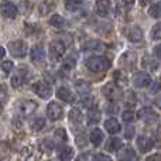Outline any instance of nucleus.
Listing matches in <instances>:
<instances>
[{
	"label": "nucleus",
	"mask_w": 161,
	"mask_h": 161,
	"mask_svg": "<svg viewBox=\"0 0 161 161\" xmlns=\"http://www.w3.org/2000/svg\"><path fill=\"white\" fill-rule=\"evenodd\" d=\"M110 67V62L105 57H92L86 59V68L92 72H103Z\"/></svg>",
	"instance_id": "f257e3e1"
},
{
	"label": "nucleus",
	"mask_w": 161,
	"mask_h": 161,
	"mask_svg": "<svg viewBox=\"0 0 161 161\" xmlns=\"http://www.w3.org/2000/svg\"><path fill=\"white\" fill-rule=\"evenodd\" d=\"M67 51V45L64 44L59 40H55L50 44V58L51 61H58V59L62 58V55Z\"/></svg>",
	"instance_id": "f03ea898"
},
{
	"label": "nucleus",
	"mask_w": 161,
	"mask_h": 161,
	"mask_svg": "<svg viewBox=\"0 0 161 161\" xmlns=\"http://www.w3.org/2000/svg\"><path fill=\"white\" fill-rule=\"evenodd\" d=\"M8 51L16 58H24L27 55V45L21 40H16V41H11L8 44Z\"/></svg>",
	"instance_id": "7ed1b4c3"
},
{
	"label": "nucleus",
	"mask_w": 161,
	"mask_h": 161,
	"mask_svg": "<svg viewBox=\"0 0 161 161\" xmlns=\"http://www.w3.org/2000/svg\"><path fill=\"white\" fill-rule=\"evenodd\" d=\"M33 91L34 93L37 95V96L42 97V99H47V97L51 96V93H53V89H51V86L48 85L47 82H44V80H38V82H36L33 85Z\"/></svg>",
	"instance_id": "20e7f679"
},
{
	"label": "nucleus",
	"mask_w": 161,
	"mask_h": 161,
	"mask_svg": "<svg viewBox=\"0 0 161 161\" xmlns=\"http://www.w3.org/2000/svg\"><path fill=\"white\" fill-rule=\"evenodd\" d=\"M27 72L28 71L24 65H21V67L17 69V72L11 76V85H13V88H20V86L25 82V79H27Z\"/></svg>",
	"instance_id": "39448f33"
},
{
	"label": "nucleus",
	"mask_w": 161,
	"mask_h": 161,
	"mask_svg": "<svg viewBox=\"0 0 161 161\" xmlns=\"http://www.w3.org/2000/svg\"><path fill=\"white\" fill-rule=\"evenodd\" d=\"M62 112H64L62 110V106L59 105V103H57V102H51L50 105L47 106V114H48V117H50L53 122L61 119Z\"/></svg>",
	"instance_id": "423d86ee"
},
{
	"label": "nucleus",
	"mask_w": 161,
	"mask_h": 161,
	"mask_svg": "<svg viewBox=\"0 0 161 161\" xmlns=\"http://www.w3.org/2000/svg\"><path fill=\"white\" fill-rule=\"evenodd\" d=\"M133 83H134L136 88H147V86L151 83V78H150V75H148L147 72L140 71V72H137L136 75H134Z\"/></svg>",
	"instance_id": "0eeeda50"
},
{
	"label": "nucleus",
	"mask_w": 161,
	"mask_h": 161,
	"mask_svg": "<svg viewBox=\"0 0 161 161\" xmlns=\"http://www.w3.org/2000/svg\"><path fill=\"white\" fill-rule=\"evenodd\" d=\"M30 57H31V61L36 65H45V53L42 50V47H40V45H36L31 50Z\"/></svg>",
	"instance_id": "6e6552de"
},
{
	"label": "nucleus",
	"mask_w": 161,
	"mask_h": 161,
	"mask_svg": "<svg viewBox=\"0 0 161 161\" xmlns=\"http://www.w3.org/2000/svg\"><path fill=\"white\" fill-rule=\"evenodd\" d=\"M0 11H2L3 17H6V19H14L17 16V7L11 2H2Z\"/></svg>",
	"instance_id": "1a4fd4ad"
},
{
	"label": "nucleus",
	"mask_w": 161,
	"mask_h": 161,
	"mask_svg": "<svg viewBox=\"0 0 161 161\" xmlns=\"http://www.w3.org/2000/svg\"><path fill=\"white\" fill-rule=\"evenodd\" d=\"M37 109V103L34 102V100H21V102L19 103V110L21 114H24V116H28V114H31L33 112H36Z\"/></svg>",
	"instance_id": "9d476101"
},
{
	"label": "nucleus",
	"mask_w": 161,
	"mask_h": 161,
	"mask_svg": "<svg viewBox=\"0 0 161 161\" xmlns=\"http://www.w3.org/2000/svg\"><path fill=\"white\" fill-rule=\"evenodd\" d=\"M103 95L106 97H109L110 100H116L120 97L122 95V91H120L119 86H114V85H106L103 86Z\"/></svg>",
	"instance_id": "9b49d317"
},
{
	"label": "nucleus",
	"mask_w": 161,
	"mask_h": 161,
	"mask_svg": "<svg viewBox=\"0 0 161 161\" xmlns=\"http://www.w3.org/2000/svg\"><path fill=\"white\" fill-rule=\"evenodd\" d=\"M127 38L130 40L131 42H140L143 40V31L139 25H131L129 28V33H127Z\"/></svg>",
	"instance_id": "f8f14e48"
},
{
	"label": "nucleus",
	"mask_w": 161,
	"mask_h": 161,
	"mask_svg": "<svg viewBox=\"0 0 161 161\" xmlns=\"http://www.w3.org/2000/svg\"><path fill=\"white\" fill-rule=\"evenodd\" d=\"M137 146H139V150L142 151V153H147V151H150L151 148H153V142H151L148 137L146 136H142L137 139Z\"/></svg>",
	"instance_id": "ddd939ff"
},
{
	"label": "nucleus",
	"mask_w": 161,
	"mask_h": 161,
	"mask_svg": "<svg viewBox=\"0 0 161 161\" xmlns=\"http://www.w3.org/2000/svg\"><path fill=\"white\" fill-rule=\"evenodd\" d=\"M120 64L126 68H134V64H136V54L134 53H125L120 59Z\"/></svg>",
	"instance_id": "4468645a"
},
{
	"label": "nucleus",
	"mask_w": 161,
	"mask_h": 161,
	"mask_svg": "<svg viewBox=\"0 0 161 161\" xmlns=\"http://www.w3.org/2000/svg\"><path fill=\"white\" fill-rule=\"evenodd\" d=\"M109 8H110V3L109 2H105V0H100V2H96L95 4V11L96 14L102 17H106L109 14Z\"/></svg>",
	"instance_id": "2eb2a0df"
},
{
	"label": "nucleus",
	"mask_w": 161,
	"mask_h": 161,
	"mask_svg": "<svg viewBox=\"0 0 161 161\" xmlns=\"http://www.w3.org/2000/svg\"><path fill=\"white\" fill-rule=\"evenodd\" d=\"M58 157L61 161H69L74 157V148L69 146H62L58 150Z\"/></svg>",
	"instance_id": "dca6fc26"
},
{
	"label": "nucleus",
	"mask_w": 161,
	"mask_h": 161,
	"mask_svg": "<svg viewBox=\"0 0 161 161\" xmlns=\"http://www.w3.org/2000/svg\"><path fill=\"white\" fill-rule=\"evenodd\" d=\"M117 157H119L120 161H131V160H134V157H136V153H134V150L131 147H126L120 151Z\"/></svg>",
	"instance_id": "f3484780"
},
{
	"label": "nucleus",
	"mask_w": 161,
	"mask_h": 161,
	"mask_svg": "<svg viewBox=\"0 0 161 161\" xmlns=\"http://www.w3.org/2000/svg\"><path fill=\"white\" fill-rule=\"evenodd\" d=\"M105 127H106V130L109 131V133H112V134H114V133H117V131H120V123L117 122L116 119H108L105 122Z\"/></svg>",
	"instance_id": "a211bd4d"
},
{
	"label": "nucleus",
	"mask_w": 161,
	"mask_h": 161,
	"mask_svg": "<svg viewBox=\"0 0 161 161\" xmlns=\"http://www.w3.org/2000/svg\"><path fill=\"white\" fill-rule=\"evenodd\" d=\"M57 96H58L59 99L65 100V102H72V99H74L72 93H71V91L67 88V86H61V88H58V91H57Z\"/></svg>",
	"instance_id": "6ab92c4d"
},
{
	"label": "nucleus",
	"mask_w": 161,
	"mask_h": 161,
	"mask_svg": "<svg viewBox=\"0 0 161 161\" xmlns=\"http://www.w3.org/2000/svg\"><path fill=\"white\" fill-rule=\"evenodd\" d=\"M122 146H123V143H122L120 139H110V140H108L105 148L108 151H117V150L122 148Z\"/></svg>",
	"instance_id": "aec40b11"
},
{
	"label": "nucleus",
	"mask_w": 161,
	"mask_h": 161,
	"mask_svg": "<svg viewBox=\"0 0 161 161\" xmlns=\"http://www.w3.org/2000/svg\"><path fill=\"white\" fill-rule=\"evenodd\" d=\"M75 89L79 92V93L85 95V93H88V92L91 91V83H89L88 80H85V79H79V80H76L75 82Z\"/></svg>",
	"instance_id": "412c9836"
},
{
	"label": "nucleus",
	"mask_w": 161,
	"mask_h": 161,
	"mask_svg": "<svg viewBox=\"0 0 161 161\" xmlns=\"http://www.w3.org/2000/svg\"><path fill=\"white\" fill-rule=\"evenodd\" d=\"M89 139H91L92 144L100 146V143L103 142V133H102V130H100V129H95V130H92Z\"/></svg>",
	"instance_id": "4be33fe9"
},
{
	"label": "nucleus",
	"mask_w": 161,
	"mask_h": 161,
	"mask_svg": "<svg viewBox=\"0 0 161 161\" xmlns=\"http://www.w3.org/2000/svg\"><path fill=\"white\" fill-rule=\"evenodd\" d=\"M100 112H99V109H96V108H91L89 109V112H88V120H89V123H97L100 120Z\"/></svg>",
	"instance_id": "5701e85b"
},
{
	"label": "nucleus",
	"mask_w": 161,
	"mask_h": 161,
	"mask_svg": "<svg viewBox=\"0 0 161 161\" xmlns=\"http://www.w3.org/2000/svg\"><path fill=\"white\" fill-rule=\"evenodd\" d=\"M103 48V45H102V42H99V41H88V42H85L83 44V50L85 51H99V50H102Z\"/></svg>",
	"instance_id": "b1692460"
},
{
	"label": "nucleus",
	"mask_w": 161,
	"mask_h": 161,
	"mask_svg": "<svg viewBox=\"0 0 161 161\" xmlns=\"http://www.w3.org/2000/svg\"><path fill=\"white\" fill-rule=\"evenodd\" d=\"M44 125H45V119L44 117H36L34 120H31L30 122V127L33 129V130H36V131H40L42 127H44Z\"/></svg>",
	"instance_id": "393cba45"
},
{
	"label": "nucleus",
	"mask_w": 161,
	"mask_h": 161,
	"mask_svg": "<svg viewBox=\"0 0 161 161\" xmlns=\"http://www.w3.org/2000/svg\"><path fill=\"white\" fill-rule=\"evenodd\" d=\"M50 23H51V25H54V27H57V28H61V27H64V25L67 24V21H65L64 17L58 16V14H54V16L51 17Z\"/></svg>",
	"instance_id": "a878e982"
},
{
	"label": "nucleus",
	"mask_w": 161,
	"mask_h": 161,
	"mask_svg": "<svg viewBox=\"0 0 161 161\" xmlns=\"http://www.w3.org/2000/svg\"><path fill=\"white\" fill-rule=\"evenodd\" d=\"M75 64H76V57L72 54V55H68L67 58L64 59L62 68H64V69H67V71H69V69H72V68L75 67Z\"/></svg>",
	"instance_id": "bb28decb"
},
{
	"label": "nucleus",
	"mask_w": 161,
	"mask_h": 161,
	"mask_svg": "<svg viewBox=\"0 0 161 161\" xmlns=\"http://www.w3.org/2000/svg\"><path fill=\"white\" fill-rule=\"evenodd\" d=\"M139 116H140V119H144V120H150V119H156V114H154V112L151 110L150 108H144V109H142V110L139 112Z\"/></svg>",
	"instance_id": "cd10ccee"
},
{
	"label": "nucleus",
	"mask_w": 161,
	"mask_h": 161,
	"mask_svg": "<svg viewBox=\"0 0 161 161\" xmlns=\"http://www.w3.org/2000/svg\"><path fill=\"white\" fill-rule=\"evenodd\" d=\"M69 120L72 123H75V125L80 123V120H82V113L79 112V109H72V110L69 112Z\"/></svg>",
	"instance_id": "c85d7f7f"
},
{
	"label": "nucleus",
	"mask_w": 161,
	"mask_h": 161,
	"mask_svg": "<svg viewBox=\"0 0 161 161\" xmlns=\"http://www.w3.org/2000/svg\"><path fill=\"white\" fill-rule=\"evenodd\" d=\"M148 13H150L151 17H161V2L158 3H154V4H151L150 10H148Z\"/></svg>",
	"instance_id": "c756f323"
},
{
	"label": "nucleus",
	"mask_w": 161,
	"mask_h": 161,
	"mask_svg": "<svg viewBox=\"0 0 161 161\" xmlns=\"http://www.w3.org/2000/svg\"><path fill=\"white\" fill-rule=\"evenodd\" d=\"M151 38L161 40V23H157V24L151 28Z\"/></svg>",
	"instance_id": "7c9ffc66"
},
{
	"label": "nucleus",
	"mask_w": 161,
	"mask_h": 161,
	"mask_svg": "<svg viewBox=\"0 0 161 161\" xmlns=\"http://www.w3.org/2000/svg\"><path fill=\"white\" fill-rule=\"evenodd\" d=\"M54 6V3L53 2H42L41 4H40V14H42V16H45V14L48 13V8L50 7H53Z\"/></svg>",
	"instance_id": "2f4dec72"
},
{
	"label": "nucleus",
	"mask_w": 161,
	"mask_h": 161,
	"mask_svg": "<svg viewBox=\"0 0 161 161\" xmlns=\"http://www.w3.org/2000/svg\"><path fill=\"white\" fill-rule=\"evenodd\" d=\"M83 3L82 2H67L65 3V6H67V10H69V11H74V10H76L78 7H80Z\"/></svg>",
	"instance_id": "473e14b6"
},
{
	"label": "nucleus",
	"mask_w": 161,
	"mask_h": 161,
	"mask_svg": "<svg viewBox=\"0 0 161 161\" xmlns=\"http://www.w3.org/2000/svg\"><path fill=\"white\" fill-rule=\"evenodd\" d=\"M6 99H7V89L4 85H0V106H3Z\"/></svg>",
	"instance_id": "72a5a7b5"
},
{
	"label": "nucleus",
	"mask_w": 161,
	"mask_h": 161,
	"mask_svg": "<svg viewBox=\"0 0 161 161\" xmlns=\"http://www.w3.org/2000/svg\"><path fill=\"white\" fill-rule=\"evenodd\" d=\"M122 119L125 120V122H131V120L134 119V112L133 110H125L122 113Z\"/></svg>",
	"instance_id": "f704fd0d"
},
{
	"label": "nucleus",
	"mask_w": 161,
	"mask_h": 161,
	"mask_svg": "<svg viewBox=\"0 0 161 161\" xmlns=\"http://www.w3.org/2000/svg\"><path fill=\"white\" fill-rule=\"evenodd\" d=\"M11 68H13V62L11 61H4L2 64V69H3V72H6V74L10 72Z\"/></svg>",
	"instance_id": "c9c22d12"
},
{
	"label": "nucleus",
	"mask_w": 161,
	"mask_h": 161,
	"mask_svg": "<svg viewBox=\"0 0 161 161\" xmlns=\"http://www.w3.org/2000/svg\"><path fill=\"white\" fill-rule=\"evenodd\" d=\"M55 134H57V137H58V139H61V140H67V139H68L67 131H65L64 129H57V130H55Z\"/></svg>",
	"instance_id": "e433bc0d"
},
{
	"label": "nucleus",
	"mask_w": 161,
	"mask_h": 161,
	"mask_svg": "<svg viewBox=\"0 0 161 161\" xmlns=\"http://www.w3.org/2000/svg\"><path fill=\"white\" fill-rule=\"evenodd\" d=\"M93 161H112L109 157H106L105 154H96V156L93 157Z\"/></svg>",
	"instance_id": "4c0bfd02"
},
{
	"label": "nucleus",
	"mask_w": 161,
	"mask_h": 161,
	"mask_svg": "<svg viewBox=\"0 0 161 161\" xmlns=\"http://www.w3.org/2000/svg\"><path fill=\"white\" fill-rule=\"evenodd\" d=\"M44 144H45V147H47L48 150H53V148L55 147V143H54L51 139H45L44 140Z\"/></svg>",
	"instance_id": "58836bf2"
},
{
	"label": "nucleus",
	"mask_w": 161,
	"mask_h": 161,
	"mask_svg": "<svg viewBox=\"0 0 161 161\" xmlns=\"http://www.w3.org/2000/svg\"><path fill=\"white\" fill-rule=\"evenodd\" d=\"M133 136H134V127H130V126H129V127L126 129V134H125V137H126V139H131Z\"/></svg>",
	"instance_id": "ea45409f"
},
{
	"label": "nucleus",
	"mask_w": 161,
	"mask_h": 161,
	"mask_svg": "<svg viewBox=\"0 0 161 161\" xmlns=\"http://www.w3.org/2000/svg\"><path fill=\"white\" fill-rule=\"evenodd\" d=\"M76 143H78V147H83V146H86V139H83V136H78Z\"/></svg>",
	"instance_id": "a19ab883"
},
{
	"label": "nucleus",
	"mask_w": 161,
	"mask_h": 161,
	"mask_svg": "<svg viewBox=\"0 0 161 161\" xmlns=\"http://www.w3.org/2000/svg\"><path fill=\"white\" fill-rule=\"evenodd\" d=\"M154 57H157L158 59H161V44L154 47Z\"/></svg>",
	"instance_id": "79ce46f5"
},
{
	"label": "nucleus",
	"mask_w": 161,
	"mask_h": 161,
	"mask_svg": "<svg viewBox=\"0 0 161 161\" xmlns=\"http://www.w3.org/2000/svg\"><path fill=\"white\" fill-rule=\"evenodd\" d=\"M136 103V100H134V95L133 93H130V92H129L127 93V97H126V103Z\"/></svg>",
	"instance_id": "37998d69"
},
{
	"label": "nucleus",
	"mask_w": 161,
	"mask_h": 161,
	"mask_svg": "<svg viewBox=\"0 0 161 161\" xmlns=\"http://www.w3.org/2000/svg\"><path fill=\"white\" fill-rule=\"evenodd\" d=\"M147 161H161V156H160V154L150 156V157H147Z\"/></svg>",
	"instance_id": "c03bdc74"
},
{
	"label": "nucleus",
	"mask_w": 161,
	"mask_h": 161,
	"mask_svg": "<svg viewBox=\"0 0 161 161\" xmlns=\"http://www.w3.org/2000/svg\"><path fill=\"white\" fill-rule=\"evenodd\" d=\"M92 100H93L92 97H88V99H83L82 105H83V106H91V105H92Z\"/></svg>",
	"instance_id": "a18cd8bd"
},
{
	"label": "nucleus",
	"mask_w": 161,
	"mask_h": 161,
	"mask_svg": "<svg viewBox=\"0 0 161 161\" xmlns=\"http://www.w3.org/2000/svg\"><path fill=\"white\" fill-rule=\"evenodd\" d=\"M75 161H88V156H86V154H80Z\"/></svg>",
	"instance_id": "49530a36"
},
{
	"label": "nucleus",
	"mask_w": 161,
	"mask_h": 161,
	"mask_svg": "<svg viewBox=\"0 0 161 161\" xmlns=\"http://www.w3.org/2000/svg\"><path fill=\"white\" fill-rule=\"evenodd\" d=\"M4 48H3V47H0V59H2L3 58V57H4Z\"/></svg>",
	"instance_id": "de8ad7c7"
},
{
	"label": "nucleus",
	"mask_w": 161,
	"mask_h": 161,
	"mask_svg": "<svg viewBox=\"0 0 161 161\" xmlns=\"http://www.w3.org/2000/svg\"><path fill=\"white\" fill-rule=\"evenodd\" d=\"M0 161H2V160H0Z\"/></svg>",
	"instance_id": "09e8293b"
}]
</instances>
